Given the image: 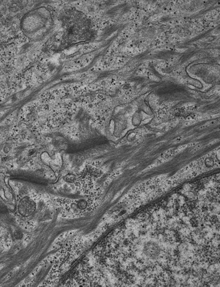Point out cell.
Instances as JSON below:
<instances>
[{
    "label": "cell",
    "instance_id": "277c9868",
    "mask_svg": "<svg viewBox=\"0 0 220 287\" xmlns=\"http://www.w3.org/2000/svg\"><path fill=\"white\" fill-rule=\"evenodd\" d=\"M15 238L16 239L20 240L23 237V234L20 231H16L14 233Z\"/></svg>",
    "mask_w": 220,
    "mask_h": 287
},
{
    "label": "cell",
    "instance_id": "7a4b0ae2",
    "mask_svg": "<svg viewBox=\"0 0 220 287\" xmlns=\"http://www.w3.org/2000/svg\"><path fill=\"white\" fill-rule=\"evenodd\" d=\"M18 209L20 215L24 217H30L35 210L36 204L30 198L25 197L19 201Z\"/></svg>",
    "mask_w": 220,
    "mask_h": 287
},
{
    "label": "cell",
    "instance_id": "3957f363",
    "mask_svg": "<svg viewBox=\"0 0 220 287\" xmlns=\"http://www.w3.org/2000/svg\"><path fill=\"white\" fill-rule=\"evenodd\" d=\"M65 180L67 182H73L75 180L76 176L73 174H68L65 176Z\"/></svg>",
    "mask_w": 220,
    "mask_h": 287
},
{
    "label": "cell",
    "instance_id": "52a82bcc",
    "mask_svg": "<svg viewBox=\"0 0 220 287\" xmlns=\"http://www.w3.org/2000/svg\"><path fill=\"white\" fill-rule=\"evenodd\" d=\"M196 144V143H191V144H189V146H195V144Z\"/></svg>",
    "mask_w": 220,
    "mask_h": 287
},
{
    "label": "cell",
    "instance_id": "8992f818",
    "mask_svg": "<svg viewBox=\"0 0 220 287\" xmlns=\"http://www.w3.org/2000/svg\"><path fill=\"white\" fill-rule=\"evenodd\" d=\"M182 139V137H177V138H176L175 139V141H180Z\"/></svg>",
    "mask_w": 220,
    "mask_h": 287
},
{
    "label": "cell",
    "instance_id": "5b68a950",
    "mask_svg": "<svg viewBox=\"0 0 220 287\" xmlns=\"http://www.w3.org/2000/svg\"><path fill=\"white\" fill-rule=\"evenodd\" d=\"M201 144H199V145H198V146H196V147H195V148L194 149L193 152H196V151H197V150H198V149H199V148H200V147H201Z\"/></svg>",
    "mask_w": 220,
    "mask_h": 287
},
{
    "label": "cell",
    "instance_id": "6da1fadb",
    "mask_svg": "<svg viewBox=\"0 0 220 287\" xmlns=\"http://www.w3.org/2000/svg\"><path fill=\"white\" fill-rule=\"evenodd\" d=\"M41 13L39 9L31 11L21 19L20 27L23 34L31 40L37 39L40 35L43 21Z\"/></svg>",
    "mask_w": 220,
    "mask_h": 287
}]
</instances>
